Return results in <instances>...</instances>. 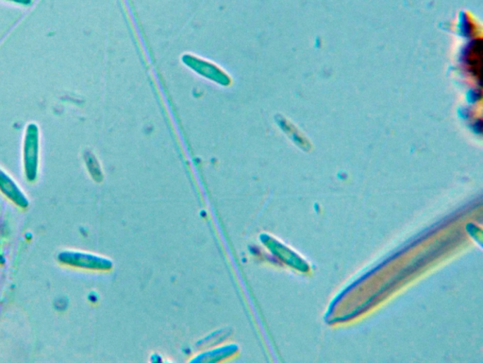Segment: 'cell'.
I'll list each match as a JSON object with an SVG mask.
<instances>
[{
    "label": "cell",
    "mask_w": 483,
    "mask_h": 363,
    "mask_svg": "<svg viewBox=\"0 0 483 363\" xmlns=\"http://www.w3.org/2000/svg\"><path fill=\"white\" fill-rule=\"evenodd\" d=\"M0 191L19 207H27L29 204V201L23 191L1 168H0Z\"/></svg>",
    "instance_id": "obj_2"
},
{
    "label": "cell",
    "mask_w": 483,
    "mask_h": 363,
    "mask_svg": "<svg viewBox=\"0 0 483 363\" xmlns=\"http://www.w3.org/2000/svg\"><path fill=\"white\" fill-rule=\"evenodd\" d=\"M40 131L35 123L27 124L25 132L23 159L27 181L34 182L38 176Z\"/></svg>",
    "instance_id": "obj_1"
},
{
    "label": "cell",
    "mask_w": 483,
    "mask_h": 363,
    "mask_svg": "<svg viewBox=\"0 0 483 363\" xmlns=\"http://www.w3.org/2000/svg\"><path fill=\"white\" fill-rule=\"evenodd\" d=\"M8 1L15 2V4H22V5H29L32 0H8Z\"/></svg>",
    "instance_id": "obj_3"
}]
</instances>
